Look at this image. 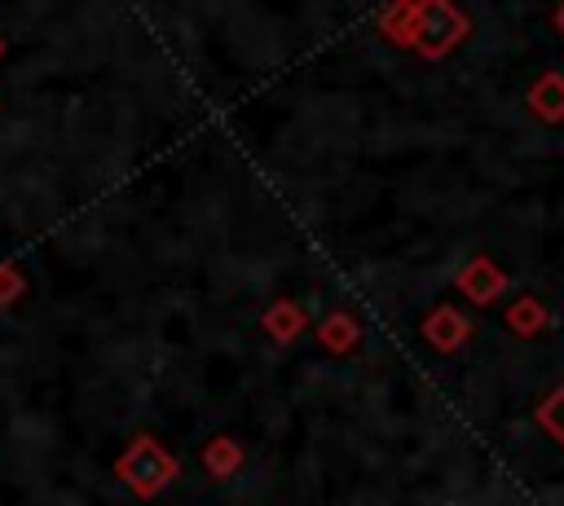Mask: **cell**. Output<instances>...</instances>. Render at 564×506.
I'll use <instances>...</instances> for the list:
<instances>
[{
    "label": "cell",
    "mask_w": 564,
    "mask_h": 506,
    "mask_svg": "<svg viewBox=\"0 0 564 506\" xmlns=\"http://www.w3.org/2000/svg\"><path fill=\"white\" fill-rule=\"evenodd\" d=\"M524 106L538 123H564V75L560 70H542L529 88H524Z\"/></svg>",
    "instance_id": "obj_5"
},
{
    "label": "cell",
    "mask_w": 564,
    "mask_h": 506,
    "mask_svg": "<svg viewBox=\"0 0 564 506\" xmlns=\"http://www.w3.org/2000/svg\"><path fill=\"white\" fill-rule=\"evenodd\" d=\"M198 458H203V466H207L212 480H229V475H238L242 462H247V453H242V444H238L234 436H212Z\"/></svg>",
    "instance_id": "obj_10"
},
{
    "label": "cell",
    "mask_w": 564,
    "mask_h": 506,
    "mask_svg": "<svg viewBox=\"0 0 564 506\" xmlns=\"http://www.w3.org/2000/svg\"><path fill=\"white\" fill-rule=\"evenodd\" d=\"M471 317L463 312V308H454V304H436L423 321H419V334H423V343L432 348V352H458L467 339H471Z\"/></svg>",
    "instance_id": "obj_4"
},
{
    "label": "cell",
    "mask_w": 564,
    "mask_h": 506,
    "mask_svg": "<svg viewBox=\"0 0 564 506\" xmlns=\"http://www.w3.org/2000/svg\"><path fill=\"white\" fill-rule=\"evenodd\" d=\"M414 22H419V0H397V4L379 9V18H375L379 35L397 48H414Z\"/></svg>",
    "instance_id": "obj_9"
},
{
    "label": "cell",
    "mask_w": 564,
    "mask_h": 506,
    "mask_svg": "<svg viewBox=\"0 0 564 506\" xmlns=\"http://www.w3.org/2000/svg\"><path fill=\"white\" fill-rule=\"evenodd\" d=\"M471 22L458 4L449 0H419V22H414V53L427 62H441L467 40Z\"/></svg>",
    "instance_id": "obj_2"
},
{
    "label": "cell",
    "mask_w": 564,
    "mask_h": 506,
    "mask_svg": "<svg viewBox=\"0 0 564 506\" xmlns=\"http://www.w3.org/2000/svg\"><path fill=\"white\" fill-rule=\"evenodd\" d=\"M502 326H507L516 339H538V334L551 326V312H546V304H542L538 295H516V299L507 304V312H502Z\"/></svg>",
    "instance_id": "obj_8"
},
{
    "label": "cell",
    "mask_w": 564,
    "mask_h": 506,
    "mask_svg": "<svg viewBox=\"0 0 564 506\" xmlns=\"http://www.w3.org/2000/svg\"><path fill=\"white\" fill-rule=\"evenodd\" d=\"M533 422H538L555 444H564V383H560V387H551V392L538 400Z\"/></svg>",
    "instance_id": "obj_11"
},
{
    "label": "cell",
    "mask_w": 564,
    "mask_h": 506,
    "mask_svg": "<svg viewBox=\"0 0 564 506\" xmlns=\"http://www.w3.org/2000/svg\"><path fill=\"white\" fill-rule=\"evenodd\" d=\"M176 475H181V462H176V458H172V449H167V444H159L150 431L132 436V444L115 458V480H119L132 497H141V502L159 497Z\"/></svg>",
    "instance_id": "obj_1"
},
{
    "label": "cell",
    "mask_w": 564,
    "mask_h": 506,
    "mask_svg": "<svg viewBox=\"0 0 564 506\" xmlns=\"http://www.w3.org/2000/svg\"><path fill=\"white\" fill-rule=\"evenodd\" d=\"M551 26H555V31H560V35H564V4H560V9H555V13H551Z\"/></svg>",
    "instance_id": "obj_13"
},
{
    "label": "cell",
    "mask_w": 564,
    "mask_h": 506,
    "mask_svg": "<svg viewBox=\"0 0 564 506\" xmlns=\"http://www.w3.org/2000/svg\"><path fill=\"white\" fill-rule=\"evenodd\" d=\"M260 330L273 339V343H295L304 330H308V312H304V304L300 299H273L269 308H264V317H260Z\"/></svg>",
    "instance_id": "obj_6"
},
{
    "label": "cell",
    "mask_w": 564,
    "mask_h": 506,
    "mask_svg": "<svg viewBox=\"0 0 564 506\" xmlns=\"http://www.w3.org/2000/svg\"><path fill=\"white\" fill-rule=\"evenodd\" d=\"M317 343L322 352H335V356H348L357 343H361V321L348 312V308H330L322 321H317Z\"/></svg>",
    "instance_id": "obj_7"
},
{
    "label": "cell",
    "mask_w": 564,
    "mask_h": 506,
    "mask_svg": "<svg viewBox=\"0 0 564 506\" xmlns=\"http://www.w3.org/2000/svg\"><path fill=\"white\" fill-rule=\"evenodd\" d=\"M0 57H4V35H0Z\"/></svg>",
    "instance_id": "obj_14"
},
{
    "label": "cell",
    "mask_w": 564,
    "mask_h": 506,
    "mask_svg": "<svg viewBox=\"0 0 564 506\" xmlns=\"http://www.w3.org/2000/svg\"><path fill=\"white\" fill-rule=\"evenodd\" d=\"M22 295H26V273H22V264H18V260H0V308L18 304Z\"/></svg>",
    "instance_id": "obj_12"
},
{
    "label": "cell",
    "mask_w": 564,
    "mask_h": 506,
    "mask_svg": "<svg viewBox=\"0 0 564 506\" xmlns=\"http://www.w3.org/2000/svg\"><path fill=\"white\" fill-rule=\"evenodd\" d=\"M454 286H458V295H463L467 304L489 308L494 299H502V290H507L511 282H507V273H502V268H498L489 255H471V260L458 268Z\"/></svg>",
    "instance_id": "obj_3"
}]
</instances>
